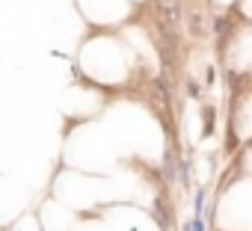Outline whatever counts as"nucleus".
I'll return each instance as SVG.
<instances>
[{"instance_id": "obj_1", "label": "nucleus", "mask_w": 252, "mask_h": 231, "mask_svg": "<svg viewBox=\"0 0 252 231\" xmlns=\"http://www.w3.org/2000/svg\"><path fill=\"white\" fill-rule=\"evenodd\" d=\"M187 231H205V225H202V216H193V222L187 225Z\"/></svg>"}]
</instances>
